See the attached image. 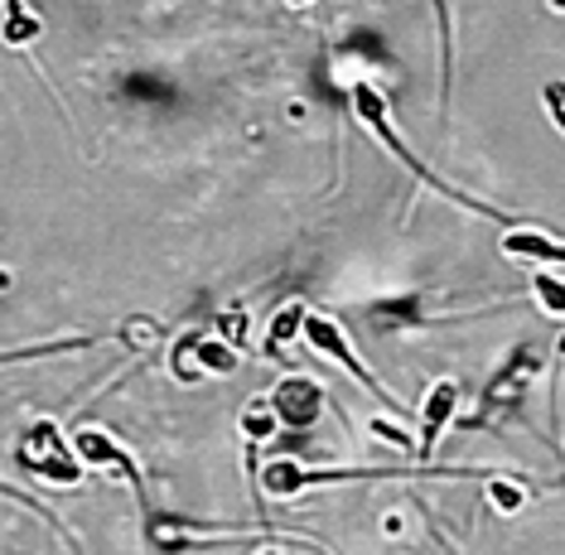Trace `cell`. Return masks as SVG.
Masks as SVG:
<instances>
[{
	"label": "cell",
	"mask_w": 565,
	"mask_h": 555,
	"mask_svg": "<svg viewBox=\"0 0 565 555\" xmlns=\"http://www.w3.org/2000/svg\"><path fill=\"white\" fill-rule=\"evenodd\" d=\"M349 97H353V111H358V121H363L367 131L382 140V150H387V154H396V160H402L406 170L416 174V179H420V184H426V189H435V193H440V199H449V203H459V209H473V213H483V217H503L498 209H488V203L469 199L465 189H455V184H449V179H440V174H435L426 160H420V154H411V150H406V140L396 136V126H392L387 97H382V93H377V87H372V83H353V87H349Z\"/></svg>",
	"instance_id": "1"
},
{
	"label": "cell",
	"mask_w": 565,
	"mask_h": 555,
	"mask_svg": "<svg viewBox=\"0 0 565 555\" xmlns=\"http://www.w3.org/2000/svg\"><path fill=\"white\" fill-rule=\"evenodd\" d=\"M358 479H483V469H440V463H420V469H305L300 459H276L266 463L262 488L271 498H290L300 488L358 483Z\"/></svg>",
	"instance_id": "2"
},
{
	"label": "cell",
	"mask_w": 565,
	"mask_h": 555,
	"mask_svg": "<svg viewBox=\"0 0 565 555\" xmlns=\"http://www.w3.org/2000/svg\"><path fill=\"white\" fill-rule=\"evenodd\" d=\"M300 339L310 343L315 353H324V357H333V363H343V372H349V377H353L358 386H363V392L377 396V402L387 406V410H406V406H402V402H396V396L387 392V386H382L377 377H372L367 363H363V357H358V348L349 343V333H343L339 324H333L329 314H315V309H305V329H300Z\"/></svg>",
	"instance_id": "3"
},
{
	"label": "cell",
	"mask_w": 565,
	"mask_h": 555,
	"mask_svg": "<svg viewBox=\"0 0 565 555\" xmlns=\"http://www.w3.org/2000/svg\"><path fill=\"white\" fill-rule=\"evenodd\" d=\"M20 463L34 473V479H44V483H58V488H78L83 483V469H78L83 459L63 445L58 425H49V420L34 425V435L20 449Z\"/></svg>",
	"instance_id": "4"
},
{
	"label": "cell",
	"mask_w": 565,
	"mask_h": 555,
	"mask_svg": "<svg viewBox=\"0 0 565 555\" xmlns=\"http://www.w3.org/2000/svg\"><path fill=\"white\" fill-rule=\"evenodd\" d=\"M271 410H276V420L286 425V430H310V425L319 420V410H324V386L310 382V377H300V372H290V377H280L271 386Z\"/></svg>",
	"instance_id": "5"
},
{
	"label": "cell",
	"mask_w": 565,
	"mask_h": 555,
	"mask_svg": "<svg viewBox=\"0 0 565 555\" xmlns=\"http://www.w3.org/2000/svg\"><path fill=\"white\" fill-rule=\"evenodd\" d=\"M73 455H78L83 463H93V469H117L126 483L136 488V498L146 502V488H140V469H136V459L126 455V449L111 440L107 430H93V425H87V430H78L73 435Z\"/></svg>",
	"instance_id": "6"
},
{
	"label": "cell",
	"mask_w": 565,
	"mask_h": 555,
	"mask_svg": "<svg viewBox=\"0 0 565 555\" xmlns=\"http://www.w3.org/2000/svg\"><path fill=\"white\" fill-rule=\"evenodd\" d=\"M459 416V382H435L430 386V396H426V406H420V440H416V455L420 459H430L435 455V445H440V435H445V425Z\"/></svg>",
	"instance_id": "7"
},
{
	"label": "cell",
	"mask_w": 565,
	"mask_h": 555,
	"mask_svg": "<svg viewBox=\"0 0 565 555\" xmlns=\"http://www.w3.org/2000/svg\"><path fill=\"white\" fill-rule=\"evenodd\" d=\"M194 363V372H213V377H227V372H237V348L223 339V333H199V339H184L174 353V367L179 377H184V367Z\"/></svg>",
	"instance_id": "8"
},
{
	"label": "cell",
	"mask_w": 565,
	"mask_h": 555,
	"mask_svg": "<svg viewBox=\"0 0 565 555\" xmlns=\"http://www.w3.org/2000/svg\"><path fill=\"white\" fill-rule=\"evenodd\" d=\"M536 367H542V363H536L532 348H518V353H512V363L498 372L493 386H488V396H483V416H493V410L503 406V402H518L522 386L532 382V372H536Z\"/></svg>",
	"instance_id": "9"
},
{
	"label": "cell",
	"mask_w": 565,
	"mask_h": 555,
	"mask_svg": "<svg viewBox=\"0 0 565 555\" xmlns=\"http://www.w3.org/2000/svg\"><path fill=\"white\" fill-rule=\"evenodd\" d=\"M300 329H305V300H290L286 309H276L271 329H266V357H280V353H286V348L300 339Z\"/></svg>",
	"instance_id": "10"
},
{
	"label": "cell",
	"mask_w": 565,
	"mask_h": 555,
	"mask_svg": "<svg viewBox=\"0 0 565 555\" xmlns=\"http://www.w3.org/2000/svg\"><path fill=\"white\" fill-rule=\"evenodd\" d=\"M40 15H30L24 10V0H6V24H0V39H6L10 49H24V44H34L40 39Z\"/></svg>",
	"instance_id": "11"
},
{
	"label": "cell",
	"mask_w": 565,
	"mask_h": 555,
	"mask_svg": "<svg viewBox=\"0 0 565 555\" xmlns=\"http://www.w3.org/2000/svg\"><path fill=\"white\" fill-rule=\"evenodd\" d=\"M97 333H83V339H49V343H30V348H10L0 353V367L6 363H34V357H58V353H78V348H93Z\"/></svg>",
	"instance_id": "12"
},
{
	"label": "cell",
	"mask_w": 565,
	"mask_h": 555,
	"mask_svg": "<svg viewBox=\"0 0 565 555\" xmlns=\"http://www.w3.org/2000/svg\"><path fill=\"white\" fill-rule=\"evenodd\" d=\"M242 435H247V445H262V440H271V430H276V410L266 396H256V402H247V410H242Z\"/></svg>",
	"instance_id": "13"
},
{
	"label": "cell",
	"mask_w": 565,
	"mask_h": 555,
	"mask_svg": "<svg viewBox=\"0 0 565 555\" xmlns=\"http://www.w3.org/2000/svg\"><path fill=\"white\" fill-rule=\"evenodd\" d=\"M532 290H536V300H542L551 314H561V319H565V280H556V276H536V280H532ZM561 357H565V339H561Z\"/></svg>",
	"instance_id": "14"
},
{
	"label": "cell",
	"mask_w": 565,
	"mask_h": 555,
	"mask_svg": "<svg viewBox=\"0 0 565 555\" xmlns=\"http://www.w3.org/2000/svg\"><path fill=\"white\" fill-rule=\"evenodd\" d=\"M488 502H493L498 512H518L526 493H522V483H508V479H488Z\"/></svg>",
	"instance_id": "15"
},
{
	"label": "cell",
	"mask_w": 565,
	"mask_h": 555,
	"mask_svg": "<svg viewBox=\"0 0 565 555\" xmlns=\"http://www.w3.org/2000/svg\"><path fill=\"white\" fill-rule=\"evenodd\" d=\"M217 333H223L233 348H247V314L242 309H233V314H223L217 319Z\"/></svg>",
	"instance_id": "16"
},
{
	"label": "cell",
	"mask_w": 565,
	"mask_h": 555,
	"mask_svg": "<svg viewBox=\"0 0 565 555\" xmlns=\"http://www.w3.org/2000/svg\"><path fill=\"white\" fill-rule=\"evenodd\" d=\"M546 111H551V121L561 126V136H565V83H546Z\"/></svg>",
	"instance_id": "17"
},
{
	"label": "cell",
	"mask_w": 565,
	"mask_h": 555,
	"mask_svg": "<svg viewBox=\"0 0 565 555\" xmlns=\"http://www.w3.org/2000/svg\"><path fill=\"white\" fill-rule=\"evenodd\" d=\"M290 6H315V0H290Z\"/></svg>",
	"instance_id": "18"
}]
</instances>
